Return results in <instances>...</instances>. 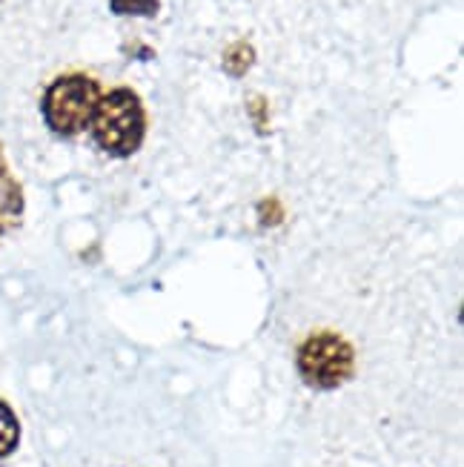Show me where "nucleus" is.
<instances>
[{
	"label": "nucleus",
	"instance_id": "39448f33",
	"mask_svg": "<svg viewBox=\"0 0 464 467\" xmlns=\"http://www.w3.org/2000/svg\"><path fill=\"white\" fill-rule=\"evenodd\" d=\"M158 0H109V9L115 15H138V17H155Z\"/></svg>",
	"mask_w": 464,
	"mask_h": 467
},
{
	"label": "nucleus",
	"instance_id": "f03ea898",
	"mask_svg": "<svg viewBox=\"0 0 464 467\" xmlns=\"http://www.w3.org/2000/svg\"><path fill=\"white\" fill-rule=\"evenodd\" d=\"M100 100L98 80L84 72H69L55 78L40 100V112H44L46 127L60 138L80 135L95 115V107Z\"/></svg>",
	"mask_w": 464,
	"mask_h": 467
},
{
	"label": "nucleus",
	"instance_id": "7ed1b4c3",
	"mask_svg": "<svg viewBox=\"0 0 464 467\" xmlns=\"http://www.w3.org/2000/svg\"><path fill=\"white\" fill-rule=\"evenodd\" d=\"M353 348L335 333L310 336L295 353V368L304 384L315 390H335L353 376Z\"/></svg>",
	"mask_w": 464,
	"mask_h": 467
},
{
	"label": "nucleus",
	"instance_id": "f257e3e1",
	"mask_svg": "<svg viewBox=\"0 0 464 467\" xmlns=\"http://www.w3.org/2000/svg\"><path fill=\"white\" fill-rule=\"evenodd\" d=\"M95 144L112 158H129L140 150L147 135V112L140 98L118 87L107 95H100L95 115L89 120Z\"/></svg>",
	"mask_w": 464,
	"mask_h": 467
},
{
	"label": "nucleus",
	"instance_id": "423d86ee",
	"mask_svg": "<svg viewBox=\"0 0 464 467\" xmlns=\"http://www.w3.org/2000/svg\"><path fill=\"white\" fill-rule=\"evenodd\" d=\"M6 175V164H4V152H0V178Z\"/></svg>",
	"mask_w": 464,
	"mask_h": 467
},
{
	"label": "nucleus",
	"instance_id": "20e7f679",
	"mask_svg": "<svg viewBox=\"0 0 464 467\" xmlns=\"http://www.w3.org/2000/svg\"><path fill=\"white\" fill-rule=\"evenodd\" d=\"M17 441H20L17 416L6 401H0V459L12 456L17 451Z\"/></svg>",
	"mask_w": 464,
	"mask_h": 467
}]
</instances>
